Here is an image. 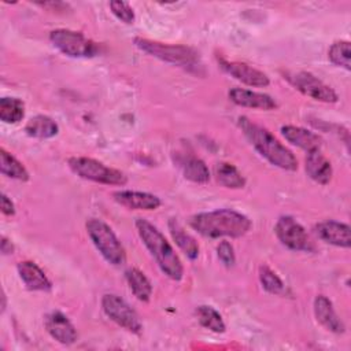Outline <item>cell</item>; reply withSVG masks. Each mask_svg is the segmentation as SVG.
Returning <instances> with one entry per match:
<instances>
[{"label":"cell","mask_w":351,"mask_h":351,"mask_svg":"<svg viewBox=\"0 0 351 351\" xmlns=\"http://www.w3.org/2000/svg\"><path fill=\"white\" fill-rule=\"evenodd\" d=\"M189 225L208 239L241 237L251 229V221L247 215L229 208L195 214L191 217Z\"/></svg>","instance_id":"cell-1"},{"label":"cell","mask_w":351,"mask_h":351,"mask_svg":"<svg viewBox=\"0 0 351 351\" xmlns=\"http://www.w3.org/2000/svg\"><path fill=\"white\" fill-rule=\"evenodd\" d=\"M239 126L251 145L256 149V152L270 165L288 171H295L298 169V160L295 155L267 129L251 122L245 117L239 118Z\"/></svg>","instance_id":"cell-2"},{"label":"cell","mask_w":351,"mask_h":351,"mask_svg":"<svg viewBox=\"0 0 351 351\" xmlns=\"http://www.w3.org/2000/svg\"><path fill=\"white\" fill-rule=\"evenodd\" d=\"M134 225H136L138 237L141 239L143 244L147 247L149 254L154 256L160 270L170 280L180 281L184 276L182 262L176 254L171 244L160 233V230H158L156 226H154L151 222H148L144 218H137Z\"/></svg>","instance_id":"cell-3"},{"label":"cell","mask_w":351,"mask_h":351,"mask_svg":"<svg viewBox=\"0 0 351 351\" xmlns=\"http://www.w3.org/2000/svg\"><path fill=\"white\" fill-rule=\"evenodd\" d=\"M86 233L101 254V256L112 266H121L126 261V252L112 229L99 218H90L85 223Z\"/></svg>","instance_id":"cell-4"},{"label":"cell","mask_w":351,"mask_h":351,"mask_svg":"<svg viewBox=\"0 0 351 351\" xmlns=\"http://www.w3.org/2000/svg\"><path fill=\"white\" fill-rule=\"evenodd\" d=\"M67 165L74 174L84 180L106 185H125L128 182V177L121 170L108 167L93 158L73 156L69 158Z\"/></svg>","instance_id":"cell-5"},{"label":"cell","mask_w":351,"mask_h":351,"mask_svg":"<svg viewBox=\"0 0 351 351\" xmlns=\"http://www.w3.org/2000/svg\"><path fill=\"white\" fill-rule=\"evenodd\" d=\"M133 43L143 52L177 66H191V64H195L199 59V53L196 52V49L186 45L163 44V43L152 41L143 37H136Z\"/></svg>","instance_id":"cell-6"},{"label":"cell","mask_w":351,"mask_h":351,"mask_svg":"<svg viewBox=\"0 0 351 351\" xmlns=\"http://www.w3.org/2000/svg\"><path fill=\"white\" fill-rule=\"evenodd\" d=\"M49 40L55 48L70 58H92L99 52V47L95 41L70 29L52 30Z\"/></svg>","instance_id":"cell-7"},{"label":"cell","mask_w":351,"mask_h":351,"mask_svg":"<svg viewBox=\"0 0 351 351\" xmlns=\"http://www.w3.org/2000/svg\"><path fill=\"white\" fill-rule=\"evenodd\" d=\"M288 82L304 96L324 103H336L337 93L318 77L308 71H288L284 74Z\"/></svg>","instance_id":"cell-8"},{"label":"cell","mask_w":351,"mask_h":351,"mask_svg":"<svg viewBox=\"0 0 351 351\" xmlns=\"http://www.w3.org/2000/svg\"><path fill=\"white\" fill-rule=\"evenodd\" d=\"M274 233L277 239L281 241V244L289 250L304 252H313L315 250L304 228L289 215H282L277 219Z\"/></svg>","instance_id":"cell-9"},{"label":"cell","mask_w":351,"mask_h":351,"mask_svg":"<svg viewBox=\"0 0 351 351\" xmlns=\"http://www.w3.org/2000/svg\"><path fill=\"white\" fill-rule=\"evenodd\" d=\"M101 308L111 321L123 329L132 333H140L143 330V324L137 313L121 296L115 293L103 295Z\"/></svg>","instance_id":"cell-10"},{"label":"cell","mask_w":351,"mask_h":351,"mask_svg":"<svg viewBox=\"0 0 351 351\" xmlns=\"http://www.w3.org/2000/svg\"><path fill=\"white\" fill-rule=\"evenodd\" d=\"M219 66L225 73H228L229 75L241 81L245 85L261 88V86H267L270 84L269 77L263 71H261L247 63L229 62L225 59H219Z\"/></svg>","instance_id":"cell-11"},{"label":"cell","mask_w":351,"mask_h":351,"mask_svg":"<svg viewBox=\"0 0 351 351\" xmlns=\"http://www.w3.org/2000/svg\"><path fill=\"white\" fill-rule=\"evenodd\" d=\"M44 326L52 339L60 344L70 346L75 343L78 335L70 319L60 311H51L44 318Z\"/></svg>","instance_id":"cell-12"},{"label":"cell","mask_w":351,"mask_h":351,"mask_svg":"<svg viewBox=\"0 0 351 351\" xmlns=\"http://www.w3.org/2000/svg\"><path fill=\"white\" fill-rule=\"evenodd\" d=\"M314 229L317 236L325 243L341 248H350L351 245V229L347 223L328 219L318 222Z\"/></svg>","instance_id":"cell-13"},{"label":"cell","mask_w":351,"mask_h":351,"mask_svg":"<svg viewBox=\"0 0 351 351\" xmlns=\"http://www.w3.org/2000/svg\"><path fill=\"white\" fill-rule=\"evenodd\" d=\"M228 96L234 104L241 107H250V108H258V110H266V111L274 110L278 107L277 101L271 96L266 93L244 89V88H232Z\"/></svg>","instance_id":"cell-14"},{"label":"cell","mask_w":351,"mask_h":351,"mask_svg":"<svg viewBox=\"0 0 351 351\" xmlns=\"http://www.w3.org/2000/svg\"><path fill=\"white\" fill-rule=\"evenodd\" d=\"M114 200L130 210H156L162 202L160 199L148 192H138V191H117L112 193Z\"/></svg>","instance_id":"cell-15"},{"label":"cell","mask_w":351,"mask_h":351,"mask_svg":"<svg viewBox=\"0 0 351 351\" xmlns=\"http://www.w3.org/2000/svg\"><path fill=\"white\" fill-rule=\"evenodd\" d=\"M281 134L288 143L304 149L306 152L317 151L322 145V138L317 133L300 126L284 125L281 126Z\"/></svg>","instance_id":"cell-16"},{"label":"cell","mask_w":351,"mask_h":351,"mask_svg":"<svg viewBox=\"0 0 351 351\" xmlns=\"http://www.w3.org/2000/svg\"><path fill=\"white\" fill-rule=\"evenodd\" d=\"M304 169L307 176L321 184V185H326L330 182L332 176H333V169L330 162L326 159V156L319 151H311L307 152L306 160H304Z\"/></svg>","instance_id":"cell-17"},{"label":"cell","mask_w":351,"mask_h":351,"mask_svg":"<svg viewBox=\"0 0 351 351\" xmlns=\"http://www.w3.org/2000/svg\"><path fill=\"white\" fill-rule=\"evenodd\" d=\"M18 274L27 289L48 292L52 288V282L45 273L32 261H22L16 266Z\"/></svg>","instance_id":"cell-18"},{"label":"cell","mask_w":351,"mask_h":351,"mask_svg":"<svg viewBox=\"0 0 351 351\" xmlns=\"http://www.w3.org/2000/svg\"><path fill=\"white\" fill-rule=\"evenodd\" d=\"M314 315H315V319L329 332H333V333L344 332V324L337 317L332 302L326 296L318 295L314 299Z\"/></svg>","instance_id":"cell-19"},{"label":"cell","mask_w":351,"mask_h":351,"mask_svg":"<svg viewBox=\"0 0 351 351\" xmlns=\"http://www.w3.org/2000/svg\"><path fill=\"white\" fill-rule=\"evenodd\" d=\"M169 230L176 241V244L180 247V250L189 258L196 259L199 256V244L197 241L185 232V229L180 225V222L174 218L169 219Z\"/></svg>","instance_id":"cell-20"},{"label":"cell","mask_w":351,"mask_h":351,"mask_svg":"<svg viewBox=\"0 0 351 351\" xmlns=\"http://www.w3.org/2000/svg\"><path fill=\"white\" fill-rule=\"evenodd\" d=\"M178 163L186 180L197 184H204L210 180L208 167L200 158L193 155H186V156H182L178 160Z\"/></svg>","instance_id":"cell-21"},{"label":"cell","mask_w":351,"mask_h":351,"mask_svg":"<svg viewBox=\"0 0 351 351\" xmlns=\"http://www.w3.org/2000/svg\"><path fill=\"white\" fill-rule=\"evenodd\" d=\"M125 278L132 293L140 302H148L151 299L152 285H151V281L147 278V276L141 270L136 267H130L125 271Z\"/></svg>","instance_id":"cell-22"},{"label":"cell","mask_w":351,"mask_h":351,"mask_svg":"<svg viewBox=\"0 0 351 351\" xmlns=\"http://www.w3.org/2000/svg\"><path fill=\"white\" fill-rule=\"evenodd\" d=\"M27 136L34 138H51L58 134V123L47 115H36L30 118L25 126Z\"/></svg>","instance_id":"cell-23"},{"label":"cell","mask_w":351,"mask_h":351,"mask_svg":"<svg viewBox=\"0 0 351 351\" xmlns=\"http://www.w3.org/2000/svg\"><path fill=\"white\" fill-rule=\"evenodd\" d=\"M214 176L217 181L225 188L240 189L245 185V180L243 174L232 163H228V162L217 163L214 167Z\"/></svg>","instance_id":"cell-24"},{"label":"cell","mask_w":351,"mask_h":351,"mask_svg":"<svg viewBox=\"0 0 351 351\" xmlns=\"http://www.w3.org/2000/svg\"><path fill=\"white\" fill-rule=\"evenodd\" d=\"M0 170L3 176L18 181H27L30 177L26 167L4 148L0 149Z\"/></svg>","instance_id":"cell-25"},{"label":"cell","mask_w":351,"mask_h":351,"mask_svg":"<svg viewBox=\"0 0 351 351\" xmlns=\"http://www.w3.org/2000/svg\"><path fill=\"white\" fill-rule=\"evenodd\" d=\"M195 314H196V318L199 321V324L202 326H204L206 329L214 332V333H223L226 326H225V322L221 317V314L211 306H207V304H202V306H197L196 310H195Z\"/></svg>","instance_id":"cell-26"},{"label":"cell","mask_w":351,"mask_h":351,"mask_svg":"<svg viewBox=\"0 0 351 351\" xmlns=\"http://www.w3.org/2000/svg\"><path fill=\"white\" fill-rule=\"evenodd\" d=\"M25 117V104L18 97H3L0 100V119L4 123H18Z\"/></svg>","instance_id":"cell-27"},{"label":"cell","mask_w":351,"mask_h":351,"mask_svg":"<svg viewBox=\"0 0 351 351\" xmlns=\"http://www.w3.org/2000/svg\"><path fill=\"white\" fill-rule=\"evenodd\" d=\"M350 55H351V49H350V43L340 40V41H335L328 52L329 60L339 66V67H344L346 70L351 69V63H350Z\"/></svg>","instance_id":"cell-28"},{"label":"cell","mask_w":351,"mask_h":351,"mask_svg":"<svg viewBox=\"0 0 351 351\" xmlns=\"http://www.w3.org/2000/svg\"><path fill=\"white\" fill-rule=\"evenodd\" d=\"M259 281H261L263 289L273 295H280L285 289L281 278L266 265H262L259 267Z\"/></svg>","instance_id":"cell-29"},{"label":"cell","mask_w":351,"mask_h":351,"mask_svg":"<svg viewBox=\"0 0 351 351\" xmlns=\"http://www.w3.org/2000/svg\"><path fill=\"white\" fill-rule=\"evenodd\" d=\"M110 8H111V12L123 23H128V25L133 23L134 12H133V8L126 1H119V0L110 1Z\"/></svg>","instance_id":"cell-30"},{"label":"cell","mask_w":351,"mask_h":351,"mask_svg":"<svg viewBox=\"0 0 351 351\" xmlns=\"http://www.w3.org/2000/svg\"><path fill=\"white\" fill-rule=\"evenodd\" d=\"M217 255L218 259L222 262L223 266L230 267L234 265L236 262V255H234V250L232 247V244L226 240H222L218 245H217Z\"/></svg>","instance_id":"cell-31"},{"label":"cell","mask_w":351,"mask_h":351,"mask_svg":"<svg viewBox=\"0 0 351 351\" xmlns=\"http://www.w3.org/2000/svg\"><path fill=\"white\" fill-rule=\"evenodd\" d=\"M1 213L8 217L15 214V206H14L12 200L5 193L1 195Z\"/></svg>","instance_id":"cell-32"},{"label":"cell","mask_w":351,"mask_h":351,"mask_svg":"<svg viewBox=\"0 0 351 351\" xmlns=\"http://www.w3.org/2000/svg\"><path fill=\"white\" fill-rule=\"evenodd\" d=\"M0 248H1V252H3L4 255L12 254V251H14V245H12V243H11V241H10L7 237H4V236H1Z\"/></svg>","instance_id":"cell-33"}]
</instances>
